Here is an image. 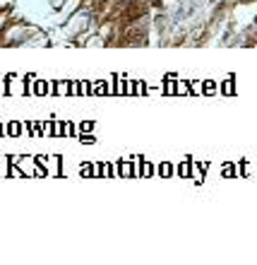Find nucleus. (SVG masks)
Returning <instances> with one entry per match:
<instances>
[{
  "mask_svg": "<svg viewBox=\"0 0 257 265\" xmlns=\"http://www.w3.org/2000/svg\"><path fill=\"white\" fill-rule=\"evenodd\" d=\"M159 174H161L163 178H168V176L173 174V166H171V164H161V166H159Z\"/></svg>",
  "mask_w": 257,
  "mask_h": 265,
  "instance_id": "1",
  "label": "nucleus"
},
{
  "mask_svg": "<svg viewBox=\"0 0 257 265\" xmlns=\"http://www.w3.org/2000/svg\"><path fill=\"white\" fill-rule=\"evenodd\" d=\"M79 171H82V176H94V166L92 164H82L79 166Z\"/></svg>",
  "mask_w": 257,
  "mask_h": 265,
  "instance_id": "2",
  "label": "nucleus"
},
{
  "mask_svg": "<svg viewBox=\"0 0 257 265\" xmlns=\"http://www.w3.org/2000/svg\"><path fill=\"white\" fill-rule=\"evenodd\" d=\"M79 140H82V143H87V145L97 143V138H94V135H89V132H82V135H79Z\"/></svg>",
  "mask_w": 257,
  "mask_h": 265,
  "instance_id": "3",
  "label": "nucleus"
},
{
  "mask_svg": "<svg viewBox=\"0 0 257 265\" xmlns=\"http://www.w3.org/2000/svg\"><path fill=\"white\" fill-rule=\"evenodd\" d=\"M149 3V8H154V10H163L166 5H163V0H147Z\"/></svg>",
  "mask_w": 257,
  "mask_h": 265,
  "instance_id": "4",
  "label": "nucleus"
},
{
  "mask_svg": "<svg viewBox=\"0 0 257 265\" xmlns=\"http://www.w3.org/2000/svg\"><path fill=\"white\" fill-rule=\"evenodd\" d=\"M46 92H51L48 82H46V85H43V82H39V85H36V94H46Z\"/></svg>",
  "mask_w": 257,
  "mask_h": 265,
  "instance_id": "5",
  "label": "nucleus"
},
{
  "mask_svg": "<svg viewBox=\"0 0 257 265\" xmlns=\"http://www.w3.org/2000/svg\"><path fill=\"white\" fill-rule=\"evenodd\" d=\"M142 174H144V176H151V174H154V166H151V164H142Z\"/></svg>",
  "mask_w": 257,
  "mask_h": 265,
  "instance_id": "6",
  "label": "nucleus"
},
{
  "mask_svg": "<svg viewBox=\"0 0 257 265\" xmlns=\"http://www.w3.org/2000/svg\"><path fill=\"white\" fill-rule=\"evenodd\" d=\"M92 128H94V123H92V121H84L82 125H79V130H82V132H89Z\"/></svg>",
  "mask_w": 257,
  "mask_h": 265,
  "instance_id": "7",
  "label": "nucleus"
},
{
  "mask_svg": "<svg viewBox=\"0 0 257 265\" xmlns=\"http://www.w3.org/2000/svg\"><path fill=\"white\" fill-rule=\"evenodd\" d=\"M108 87H106V82H99L97 85V94H106Z\"/></svg>",
  "mask_w": 257,
  "mask_h": 265,
  "instance_id": "8",
  "label": "nucleus"
},
{
  "mask_svg": "<svg viewBox=\"0 0 257 265\" xmlns=\"http://www.w3.org/2000/svg\"><path fill=\"white\" fill-rule=\"evenodd\" d=\"M63 3H65V0H51V5H53V8H63Z\"/></svg>",
  "mask_w": 257,
  "mask_h": 265,
  "instance_id": "9",
  "label": "nucleus"
}]
</instances>
